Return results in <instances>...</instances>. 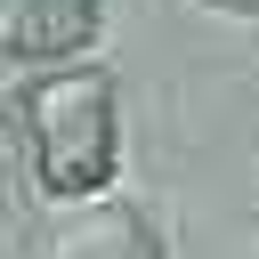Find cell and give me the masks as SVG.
<instances>
[{
  "instance_id": "6da1fadb",
  "label": "cell",
  "mask_w": 259,
  "mask_h": 259,
  "mask_svg": "<svg viewBox=\"0 0 259 259\" xmlns=\"http://www.w3.org/2000/svg\"><path fill=\"white\" fill-rule=\"evenodd\" d=\"M24 138H32V170L57 202L97 194L113 178V81L89 65L40 73L24 89Z\"/></svg>"
},
{
  "instance_id": "7a4b0ae2",
  "label": "cell",
  "mask_w": 259,
  "mask_h": 259,
  "mask_svg": "<svg viewBox=\"0 0 259 259\" xmlns=\"http://www.w3.org/2000/svg\"><path fill=\"white\" fill-rule=\"evenodd\" d=\"M32 259H162V235L113 194H73L32 227Z\"/></svg>"
},
{
  "instance_id": "3957f363",
  "label": "cell",
  "mask_w": 259,
  "mask_h": 259,
  "mask_svg": "<svg viewBox=\"0 0 259 259\" xmlns=\"http://www.w3.org/2000/svg\"><path fill=\"white\" fill-rule=\"evenodd\" d=\"M97 40V0H0V57L57 65Z\"/></svg>"
},
{
  "instance_id": "277c9868",
  "label": "cell",
  "mask_w": 259,
  "mask_h": 259,
  "mask_svg": "<svg viewBox=\"0 0 259 259\" xmlns=\"http://www.w3.org/2000/svg\"><path fill=\"white\" fill-rule=\"evenodd\" d=\"M210 8H235V16H259V0H210Z\"/></svg>"
}]
</instances>
